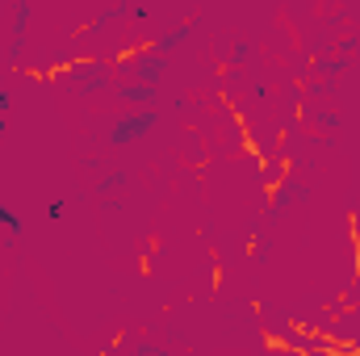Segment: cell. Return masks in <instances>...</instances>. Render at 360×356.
<instances>
[{
  "label": "cell",
  "instance_id": "6da1fadb",
  "mask_svg": "<svg viewBox=\"0 0 360 356\" xmlns=\"http://www.w3.org/2000/svg\"><path fill=\"white\" fill-rule=\"evenodd\" d=\"M155 109H139V113H126L122 122H113V130H109V143L113 147H130V143H139V139H147L151 130H155Z\"/></svg>",
  "mask_w": 360,
  "mask_h": 356
},
{
  "label": "cell",
  "instance_id": "7a4b0ae2",
  "mask_svg": "<svg viewBox=\"0 0 360 356\" xmlns=\"http://www.w3.org/2000/svg\"><path fill=\"white\" fill-rule=\"evenodd\" d=\"M105 80H109V68L105 63H80V68H72V84L80 92L105 89Z\"/></svg>",
  "mask_w": 360,
  "mask_h": 356
},
{
  "label": "cell",
  "instance_id": "3957f363",
  "mask_svg": "<svg viewBox=\"0 0 360 356\" xmlns=\"http://www.w3.org/2000/svg\"><path fill=\"white\" fill-rule=\"evenodd\" d=\"M164 72H168V55H160V51H147V55L134 59V76H139L143 84H160Z\"/></svg>",
  "mask_w": 360,
  "mask_h": 356
},
{
  "label": "cell",
  "instance_id": "277c9868",
  "mask_svg": "<svg viewBox=\"0 0 360 356\" xmlns=\"http://www.w3.org/2000/svg\"><path fill=\"white\" fill-rule=\"evenodd\" d=\"M151 96H155V84H143V80L122 89V101H151Z\"/></svg>",
  "mask_w": 360,
  "mask_h": 356
},
{
  "label": "cell",
  "instance_id": "5b68a950",
  "mask_svg": "<svg viewBox=\"0 0 360 356\" xmlns=\"http://www.w3.org/2000/svg\"><path fill=\"white\" fill-rule=\"evenodd\" d=\"M184 38H188V30H172V34H164V38L155 42V51H160V55H168V51H176Z\"/></svg>",
  "mask_w": 360,
  "mask_h": 356
},
{
  "label": "cell",
  "instance_id": "8992f818",
  "mask_svg": "<svg viewBox=\"0 0 360 356\" xmlns=\"http://www.w3.org/2000/svg\"><path fill=\"white\" fill-rule=\"evenodd\" d=\"M0 139H4V122H0ZM0 222H4V227H8L13 235H21V227H25V222H21V218H17L13 210H4V201H0Z\"/></svg>",
  "mask_w": 360,
  "mask_h": 356
},
{
  "label": "cell",
  "instance_id": "52a82bcc",
  "mask_svg": "<svg viewBox=\"0 0 360 356\" xmlns=\"http://www.w3.org/2000/svg\"><path fill=\"white\" fill-rule=\"evenodd\" d=\"M30 4H34V0H17V30H21L25 17H30Z\"/></svg>",
  "mask_w": 360,
  "mask_h": 356
},
{
  "label": "cell",
  "instance_id": "ba28073f",
  "mask_svg": "<svg viewBox=\"0 0 360 356\" xmlns=\"http://www.w3.org/2000/svg\"><path fill=\"white\" fill-rule=\"evenodd\" d=\"M63 210H68V201H51V210H46V214H51V218H63Z\"/></svg>",
  "mask_w": 360,
  "mask_h": 356
}]
</instances>
